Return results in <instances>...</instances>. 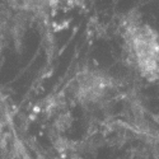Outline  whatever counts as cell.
<instances>
[{
	"instance_id": "cell-1",
	"label": "cell",
	"mask_w": 159,
	"mask_h": 159,
	"mask_svg": "<svg viewBox=\"0 0 159 159\" xmlns=\"http://www.w3.org/2000/svg\"><path fill=\"white\" fill-rule=\"evenodd\" d=\"M122 38L127 60L136 73L149 82H159V32L132 19L124 25Z\"/></svg>"
},
{
	"instance_id": "cell-2",
	"label": "cell",
	"mask_w": 159,
	"mask_h": 159,
	"mask_svg": "<svg viewBox=\"0 0 159 159\" xmlns=\"http://www.w3.org/2000/svg\"><path fill=\"white\" fill-rule=\"evenodd\" d=\"M112 84L108 75L99 71H84L78 78L76 96L84 102H98L111 90Z\"/></svg>"
},
{
	"instance_id": "cell-3",
	"label": "cell",
	"mask_w": 159,
	"mask_h": 159,
	"mask_svg": "<svg viewBox=\"0 0 159 159\" xmlns=\"http://www.w3.org/2000/svg\"><path fill=\"white\" fill-rule=\"evenodd\" d=\"M0 132H2V126H0Z\"/></svg>"
}]
</instances>
